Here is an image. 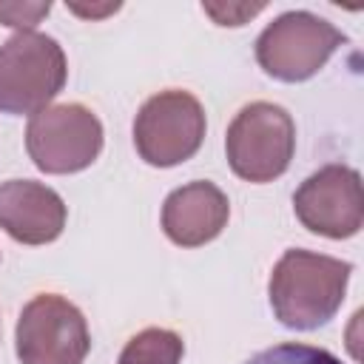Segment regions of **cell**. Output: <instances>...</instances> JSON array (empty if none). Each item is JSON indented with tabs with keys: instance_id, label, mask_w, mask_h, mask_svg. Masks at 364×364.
<instances>
[{
	"instance_id": "6da1fadb",
	"label": "cell",
	"mask_w": 364,
	"mask_h": 364,
	"mask_svg": "<svg viewBox=\"0 0 364 364\" xmlns=\"http://www.w3.org/2000/svg\"><path fill=\"white\" fill-rule=\"evenodd\" d=\"M350 273V262L299 247L284 250L267 282L273 316L290 330H316L338 313Z\"/></svg>"
},
{
	"instance_id": "7c38bea8",
	"label": "cell",
	"mask_w": 364,
	"mask_h": 364,
	"mask_svg": "<svg viewBox=\"0 0 364 364\" xmlns=\"http://www.w3.org/2000/svg\"><path fill=\"white\" fill-rule=\"evenodd\" d=\"M245 364H344V361L324 347H313V344H301V341H284V344H276V347L256 353Z\"/></svg>"
},
{
	"instance_id": "8fae6325",
	"label": "cell",
	"mask_w": 364,
	"mask_h": 364,
	"mask_svg": "<svg viewBox=\"0 0 364 364\" xmlns=\"http://www.w3.org/2000/svg\"><path fill=\"white\" fill-rule=\"evenodd\" d=\"M185 341L173 330L145 327L128 338L117 364H182Z\"/></svg>"
},
{
	"instance_id": "52a82bcc",
	"label": "cell",
	"mask_w": 364,
	"mask_h": 364,
	"mask_svg": "<svg viewBox=\"0 0 364 364\" xmlns=\"http://www.w3.org/2000/svg\"><path fill=\"white\" fill-rule=\"evenodd\" d=\"M14 341L20 364H82L91 350L82 310L57 293H40L20 310Z\"/></svg>"
},
{
	"instance_id": "9a60e30c",
	"label": "cell",
	"mask_w": 364,
	"mask_h": 364,
	"mask_svg": "<svg viewBox=\"0 0 364 364\" xmlns=\"http://www.w3.org/2000/svg\"><path fill=\"white\" fill-rule=\"evenodd\" d=\"M119 9V3H108V6H100V9H88V6H77V3H68V11L80 14V17H102V14H114Z\"/></svg>"
},
{
	"instance_id": "8992f818",
	"label": "cell",
	"mask_w": 364,
	"mask_h": 364,
	"mask_svg": "<svg viewBox=\"0 0 364 364\" xmlns=\"http://www.w3.org/2000/svg\"><path fill=\"white\" fill-rule=\"evenodd\" d=\"M205 139V108L182 88L148 97L134 119L136 154L154 168H173L191 159Z\"/></svg>"
},
{
	"instance_id": "4fadbf2b",
	"label": "cell",
	"mask_w": 364,
	"mask_h": 364,
	"mask_svg": "<svg viewBox=\"0 0 364 364\" xmlns=\"http://www.w3.org/2000/svg\"><path fill=\"white\" fill-rule=\"evenodd\" d=\"M51 11V3H0V23L17 31H34V26Z\"/></svg>"
},
{
	"instance_id": "5b68a950",
	"label": "cell",
	"mask_w": 364,
	"mask_h": 364,
	"mask_svg": "<svg viewBox=\"0 0 364 364\" xmlns=\"http://www.w3.org/2000/svg\"><path fill=\"white\" fill-rule=\"evenodd\" d=\"M100 117L80 102H60L37 111L26 125V151L43 173L85 171L102 151Z\"/></svg>"
},
{
	"instance_id": "277c9868",
	"label": "cell",
	"mask_w": 364,
	"mask_h": 364,
	"mask_svg": "<svg viewBox=\"0 0 364 364\" xmlns=\"http://www.w3.org/2000/svg\"><path fill=\"white\" fill-rule=\"evenodd\" d=\"M347 43L330 20L313 11H284L256 37V63L282 82H304Z\"/></svg>"
},
{
	"instance_id": "9c48e42d",
	"label": "cell",
	"mask_w": 364,
	"mask_h": 364,
	"mask_svg": "<svg viewBox=\"0 0 364 364\" xmlns=\"http://www.w3.org/2000/svg\"><path fill=\"white\" fill-rule=\"evenodd\" d=\"M63 196L34 179L0 182V228L23 245H48L65 228Z\"/></svg>"
},
{
	"instance_id": "3957f363",
	"label": "cell",
	"mask_w": 364,
	"mask_h": 364,
	"mask_svg": "<svg viewBox=\"0 0 364 364\" xmlns=\"http://www.w3.org/2000/svg\"><path fill=\"white\" fill-rule=\"evenodd\" d=\"M296 151V122L287 108L256 100L245 105L228 125L225 154L230 171L245 182H273L279 179Z\"/></svg>"
},
{
	"instance_id": "5bb4252c",
	"label": "cell",
	"mask_w": 364,
	"mask_h": 364,
	"mask_svg": "<svg viewBox=\"0 0 364 364\" xmlns=\"http://www.w3.org/2000/svg\"><path fill=\"white\" fill-rule=\"evenodd\" d=\"M202 11L210 14L219 26H245L250 17L264 11V3H202Z\"/></svg>"
},
{
	"instance_id": "30bf717a",
	"label": "cell",
	"mask_w": 364,
	"mask_h": 364,
	"mask_svg": "<svg viewBox=\"0 0 364 364\" xmlns=\"http://www.w3.org/2000/svg\"><path fill=\"white\" fill-rule=\"evenodd\" d=\"M228 216L230 202L225 191L208 179H196L168 193L162 205V230L179 247H202L225 230Z\"/></svg>"
},
{
	"instance_id": "ba28073f",
	"label": "cell",
	"mask_w": 364,
	"mask_h": 364,
	"mask_svg": "<svg viewBox=\"0 0 364 364\" xmlns=\"http://www.w3.org/2000/svg\"><path fill=\"white\" fill-rule=\"evenodd\" d=\"M296 219L318 236L350 239L364 225L361 176L350 165H324L310 173L293 193Z\"/></svg>"
},
{
	"instance_id": "7a4b0ae2",
	"label": "cell",
	"mask_w": 364,
	"mask_h": 364,
	"mask_svg": "<svg viewBox=\"0 0 364 364\" xmlns=\"http://www.w3.org/2000/svg\"><path fill=\"white\" fill-rule=\"evenodd\" d=\"M68 63L63 46L40 31H17L0 46V111L37 114L63 91Z\"/></svg>"
}]
</instances>
